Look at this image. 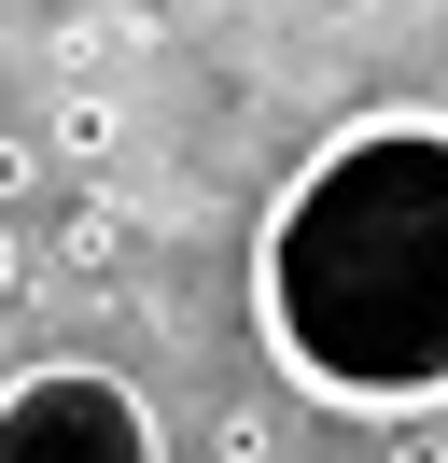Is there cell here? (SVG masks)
Returning a JSON list of instances; mask_svg holds the SVG:
<instances>
[{
    "label": "cell",
    "mask_w": 448,
    "mask_h": 463,
    "mask_svg": "<svg viewBox=\"0 0 448 463\" xmlns=\"http://www.w3.org/2000/svg\"><path fill=\"white\" fill-rule=\"evenodd\" d=\"M210 449H224V463H266V407H224V421H210Z\"/></svg>",
    "instance_id": "8992f818"
},
{
    "label": "cell",
    "mask_w": 448,
    "mask_h": 463,
    "mask_svg": "<svg viewBox=\"0 0 448 463\" xmlns=\"http://www.w3.org/2000/svg\"><path fill=\"white\" fill-rule=\"evenodd\" d=\"M112 141H126L112 99H70V113H56V155H84V169H112Z\"/></svg>",
    "instance_id": "5b68a950"
},
{
    "label": "cell",
    "mask_w": 448,
    "mask_h": 463,
    "mask_svg": "<svg viewBox=\"0 0 448 463\" xmlns=\"http://www.w3.org/2000/svg\"><path fill=\"white\" fill-rule=\"evenodd\" d=\"M14 295H28V239L0 225V309H14Z\"/></svg>",
    "instance_id": "52a82bcc"
},
{
    "label": "cell",
    "mask_w": 448,
    "mask_h": 463,
    "mask_svg": "<svg viewBox=\"0 0 448 463\" xmlns=\"http://www.w3.org/2000/svg\"><path fill=\"white\" fill-rule=\"evenodd\" d=\"M112 239H126V225H112V197H84V211H70V225H56V253H70V267H84V281H112Z\"/></svg>",
    "instance_id": "3957f363"
},
{
    "label": "cell",
    "mask_w": 448,
    "mask_h": 463,
    "mask_svg": "<svg viewBox=\"0 0 448 463\" xmlns=\"http://www.w3.org/2000/svg\"><path fill=\"white\" fill-rule=\"evenodd\" d=\"M252 323L308 407H448V113L392 99L294 155L252 239Z\"/></svg>",
    "instance_id": "6da1fadb"
},
{
    "label": "cell",
    "mask_w": 448,
    "mask_h": 463,
    "mask_svg": "<svg viewBox=\"0 0 448 463\" xmlns=\"http://www.w3.org/2000/svg\"><path fill=\"white\" fill-rule=\"evenodd\" d=\"M0 463H168V435L140 407V379L56 351V365L0 379Z\"/></svg>",
    "instance_id": "7a4b0ae2"
},
{
    "label": "cell",
    "mask_w": 448,
    "mask_h": 463,
    "mask_svg": "<svg viewBox=\"0 0 448 463\" xmlns=\"http://www.w3.org/2000/svg\"><path fill=\"white\" fill-rule=\"evenodd\" d=\"M126 43H140V14H56V57H84V71L126 57Z\"/></svg>",
    "instance_id": "277c9868"
}]
</instances>
